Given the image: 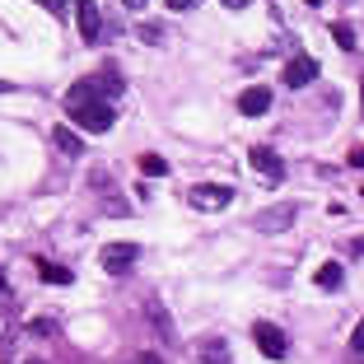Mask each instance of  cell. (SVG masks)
<instances>
[{
  "instance_id": "cell-12",
  "label": "cell",
  "mask_w": 364,
  "mask_h": 364,
  "mask_svg": "<svg viewBox=\"0 0 364 364\" xmlns=\"http://www.w3.org/2000/svg\"><path fill=\"white\" fill-rule=\"evenodd\" d=\"M38 271H43V280H47V285H70V271H65V267H56V262H47V257H38Z\"/></svg>"
},
{
  "instance_id": "cell-14",
  "label": "cell",
  "mask_w": 364,
  "mask_h": 364,
  "mask_svg": "<svg viewBox=\"0 0 364 364\" xmlns=\"http://www.w3.org/2000/svg\"><path fill=\"white\" fill-rule=\"evenodd\" d=\"M56 145H61L65 154H80V150H85V140H80L70 127H56Z\"/></svg>"
},
{
  "instance_id": "cell-4",
  "label": "cell",
  "mask_w": 364,
  "mask_h": 364,
  "mask_svg": "<svg viewBox=\"0 0 364 364\" xmlns=\"http://www.w3.org/2000/svg\"><path fill=\"white\" fill-rule=\"evenodd\" d=\"M187 201H192L196 210H225V205L234 201V187H220V182H196L192 192H187Z\"/></svg>"
},
{
  "instance_id": "cell-22",
  "label": "cell",
  "mask_w": 364,
  "mask_h": 364,
  "mask_svg": "<svg viewBox=\"0 0 364 364\" xmlns=\"http://www.w3.org/2000/svg\"><path fill=\"white\" fill-rule=\"evenodd\" d=\"M0 294H5V271H0Z\"/></svg>"
},
{
  "instance_id": "cell-2",
  "label": "cell",
  "mask_w": 364,
  "mask_h": 364,
  "mask_svg": "<svg viewBox=\"0 0 364 364\" xmlns=\"http://www.w3.org/2000/svg\"><path fill=\"white\" fill-rule=\"evenodd\" d=\"M140 257V243H131V238H117V243H107L103 252H98V267L107 271V276H127L131 267H136Z\"/></svg>"
},
{
  "instance_id": "cell-21",
  "label": "cell",
  "mask_w": 364,
  "mask_h": 364,
  "mask_svg": "<svg viewBox=\"0 0 364 364\" xmlns=\"http://www.w3.org/2000/svg\"><path fill=\"white\" fill-rule=\"evenodd\" d=\"M225 5H229V10H243V5H247V0H225Z\"/></svg>"
},
{
  "instance_id": "cell-3",
  "label": "cell",
  "mask_w": 364,
  "mask_h": 364,
  "mask_svg": "<svg viewBox=\"0 0 364 364\" xmlns=\"http://www.w3.org/2000/svg\"><path fill=\"white\" fill-rule=\"evenodd\" d=\"M252 341H257V350L267 355V360H285L289 355V341H285V332H280L276 322H252Z\"/></svg>"
},
{
  "instance_id": "cell-11",
  "label": "cell",
  "mask_w": 364,
  "mask_h": 364,
  "mask_svg": "<svg viewBox=\"0 0 364 364\" xmlns=\"http://www.w3.org/2000/svg\"><path fill=\"white\" fill-rule=\"evenodd\" d=\"M201 360L205 364H229V346L215 341V336H205V341H201Z\"/></svg>"
},
{
  "instance_id": "cell-16",
  "label": "cell",
  "mask_w": 364,
  "mask_h": 364,
  "mask_svg": "<svg viewBox=\"0 0 364 364\" xmlns=\"http://www.w3.org/2000/svg\"><path fill=\"white\" fill-rule=\"evenodd\" d=\"M332 38H336V43L346 47V52H350V47H355V33L346 28V23H332Z\"/></svg>"
},
{
  "instance_id": "cell-18",
  "label": "cell",
  "mask_w": 364,
  "mask_h": 364,
  "mask_svg": "<svg viewBox=\"0 0 364 364\" xmlns=\"http://www.w3.org/2000/svg\"><path fill=\"white\" fill-rule=\"evenodd\" d=\"M192 5H201V0H168V10H192Z\"/></svg>"
},
{
  "instance_id": "cell-1",
  "label": "cell",
  "mask_w": 364,
  "mask_h": 364,
  "mask_svg": "<svg viewBox=\"0 0 364 364\" xmlns=\"http://www.w3.org/2000/svg\"><path fill=\"white\" fill-rule=\"evenodd\" d=\"M70 117H75V127H85V131H112V122H117V107L107 103V98H89V103L70 107Z\"/></svg>"
},
{
  "instance_id": "cell-8",
  "label": "cell",
  "mask_w": 364,
  "mask_h": 364,
  "mask_svg": "<svg viewBox=\"0 0 364 364\" xmlns=\"http://www.w3.org/2000/svg\"><path fill=\"white\" fill-rule=\"evenodd\" d=\"M267 107H271V89L267 85H252V89L238 94V112H243V117H262Z\"/></svg>"
},
{
  "instance_id": "cell-5",
  "label": "cell",
  "mask_w": 364,
  "mask_h": 364,
  "mask_svg": "<svg viewBox=\"0 0 364 364\" xmlns=\"http://www.w3.org/2000/svg\"><path fill=\"white\" fill-rule=\"evenodd\" d=\"M247 164H252V168H257L262 178L271 182V187H280V182H285V164H280V154H276V150H267V145H252Z\"/></svg>"
},
{
  "instance_id": "cell-6",
  "label": "cell",
  "mask_w": 364,
  "mask_h": 364,
  "mask_svg": "<svg viewBox=\"0 0 364 364\" xmlns=\"http://www.w3.org/2000/svg\"><path fill=\"white\" fill-rule=\"evenodd\" d=\"M318 80V61L313 56H294V61H285V85L289 89H304Z\"/></svg>"
},
{
  "instance_id": "cell-15",
  "label": "cell",
  "mask_w": 364,
  "mask_h": 364,
  "mask_svg": "<svg viewBox=\"0 0 364 364\" xmlns=\"http://www.w3.org/2000/svg\"><path fill=\"white\" fill-rule=\"evenodd\" d=\"M140 173H145V178H164L168 164H164V154H140Z\"/></svg>"
},
{
  "instance_id": "cell-17",
  "label": "cell",
  "mask_w": 364,
  "mask_h": 364,
  "mask_svg": "<svg viewBox=\"0 0 364 364\" xmlns=\"http://www.w3.org/2000/svg\"><path fill=\"white\" fill-rule=\"evenodd\" d=\"M350 350H355V355H364V318L355 322V332H350Z\"/></svg>"
},
{
  "instance_id": "cell-7",
  "label": "cell",
  "mask_w": 364,
  "mask_h": 364,
  "mask_svg": "<svg viewBox=\"0 0 364 364\" xmlns=\"http://www.w3.org/2000/svg\"><path fill=\"white\" fill-rule=\"evenodd\" d=\"M75 23H80V38H85V43H98L103 23H98V5L94 0H75Z\"/></svg>"
},
{
  "instance_id": "cell-19",
  "label": "cell",
  "mask_w": 364,
  "mask_h": 364,
  "mask_svg": "<svg viewBox=\"0 0 364 364\" xmlns=\"http://www.w3.org/2000/svg\"><path fill=\"white\" fill-rule=\"evenodd\" d=\"M350 164H355V168H364V145H355V150H350Z\"/></svg>"
},
{
  "instance_id": "cell-13",
  "label": "cell",
  "mask_w": 364,
  "mask_h": 364,
  "mask_svg": "<svg viewBox=\"0 0 364 364\" xmlns=\"http://www.w3.org/2000/svg\"><path fill=\"white\" fill-rule=\"evenodd\" d=\"M150 322H154V332H159L164 341H173V322H168V313H164L159 299H150Z\"/></svg>"
},
{
  "instance_id": "cell-20",
  "label": "cell",
  "mask_w": 364,
  "mask_h": 364,
  "mask_svg": "<svg viewBox=\"0 0 364 364\" xmlns=\"http://www.w3.org/2000/svg\"><path fill=\"white\" fill-rule=\"evenodd\" d=\"M38 5H47L52 14H61V10H65V0H38Z\"/></svg>"
},
{
  "instance_id": "cell-10",
  "label": "cell",
  "mask_w": 364,
  "mask_h": 364,
  "mask_svg": "<svg viewBox=\"0 0 364 364\" xmlns=\"http://www.w3.org/2000/svg\"><path fill=\"white\" fill-rule=\"evenodd\" d=\"M318 285L322 289H341L346 285V267H341V262H322V267H318Z\"/></svg>"
},
{
  "instance_id": "cell-23",
  "label": "cell",
  "mask_w": 364,
  "mask_h": 364,
  "mask_svg": "<svg viewBox=\"0 0 364 364\" xmlns=\"http://www.w3.org/2000/svg\"><path fill=\"white\" fill-rule=\"evenodd\" d=\"M127 5H140V0H127Z\"/></svg>"
},
{
  "instance_id": "cell-24",
  "label": "cell",
  "mask_w": 364,
  "mask_h": 364,
  "mask_svg": "<svg viewBox=\"0 0 364 364\" xmlns=\"http://www.w3.org/2000/svg\"><path fill=\"white\" fill-rule=\"evenodd\" d=\"M145 364H159V360H145Z\"/></svg>"
},
{
  "instance_id": "cell-9",
  "label": "cell",
  "mask_w": 364,
  "mask_h": 364,
  "mask_svg": "<svg viewBox=\"0 0 364 364\" xmlns=\"http://www.w3.org/2000/svg\"><path fill=\"white\" fill-rule=\"evenodd\" d=\"M294 225V205H271V210L257 215V229L262 234H280V229Z\"/></svg>"
}]
</instances>
